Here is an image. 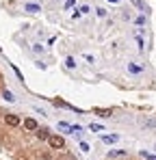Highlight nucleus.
<instances>
[{
    "mask_svg": "<svg viewBox=\"0 0 156 160\" xmlns=\"http://www.w3.org/2000/svg\"><path fill=\"white\" fill-rule=\"evenodd\" d=\"M126 154V149H113V152H108V158H115V156H124Z\"/></svg>",
    "mask_w": 156,
    "mask_h": 160,
    "instance_id": "13",
    "label": "nucleus"
},
{
    "mask_svg": "<svg viewBox=\"0 0 156 160\" xmlns=\"http://www.w3.org/2000/svg\"><path fill=\"white\" fill-rule=\"evenodd\" d=\"M33 50H35V52H44V46H41V43H35Z\"/></svg>",
    "mask_w": 156,
    "mask_h": 160,
    "instance_id": "20",
    "label": "nucleus"
},
{
    "mask_svg": "<svg viewBox=\"0 0 156 160\" xmlns=\"http://www.w3.org/2000/svg\"><path fill=\"white\" fill-rule=\"evenodd\" d=\"M2 98H4L7 102H15V98H13V93H11L9 89H4V91H2Z\"/></svg>",
    "mask_w": 156,
    "mask_h": 160,
    "instance_id": "10",
    "label": "nucleus"
},
{
    "mask_svg": "<svg viewBox=\"0 0 156 160\" xmlns=\"http://www.w3.org/2000/svg\"><path fill=\"white\" fill-rule=\"evenodd\" d=\"M96 11H98V15H100V18H106V9H96Z\"/></svg>",
    "mask_w": 156,
    "mask_h": 160,
    "instance_id": "22",
    "label": "nucleus"
},
{
    "mask_svg": "<svg viewBox=\"0 0 156 160\" xmlns=\"http://www.w3.org/2000/svg\"><path fill=\"white\" fill-rule=\"evenodd\" d=\"M24 9L28 11V13H39V11H41V7H39V4H33V2H26Z\"/></svg>",
    "mask_w": 156,
    "mask_h": 160,
    "instance_id": "6",
    "label": "nucleus"
},
{
    "mask_svg": "<svg viewBox=\"0 0 156 160\" xmlns=\"http://www.w3.org/2000/svg\"><path fill=\"white\" fill-rule=\"evenodd\" d=\"M108 2H113V4H117V2H119V0H108Z\"/></svg>",
    "mask_w": 156,
    "mask_h": 160,
    "instance_id": "23",
    "label": "nucleus"
},
{
    "mask_svg": "<svg viewBox=\"0 0 156 160\" xmlns=\"http://www.w3.org/2000/svg\"><path fill=\"white\" fill-rule=\"evenodd\" d=\"M130 2H132L139 11H145V2H143V0H130Z\"/></svg>",
    "mask_w": 156,
    "mask_h": 160,
    "instance_id": "14",
    "label": "nucleus"
},
{
    "mask_svg": "<svg viewBox=\"0 0 156 160\" xmlns=\"http://www.w3.org/2000/svg\"><path fill=\"white\" fill-rule=\"evenodd\" d=\"M93 112H96V115H100V117H111V115H113V110H111V108H93Z\"/></svg>",
    "mask_w": 156,
    "mask_h": 160,
    "instance_id": "7",
    "label": "nucleus"
},
{
    "mask_svg": "<svg viewBox=\"0 0 156 160\" xmlns=\"http://www.w3.org/2000/svg\"><path fill=\"white\" fill-rule=\"evenodd\" d=\"M24 128H26V130H33V132H35V130L39 128V123H37L33 117H28V119H24Z\"/></svg>",
    "mask_w": 156,
    "mask_h": 160,
    "instance_id": "2",
    "label": "nucleus"
},
{
    "mask_svg": "<svg viewBox=\"0 0 156 160\" xmlns=\"http://www.w3.org/2000/svg\"><path fill=\"white\" fill-rule=\"evenodd\" d=\"M65 65H67L70 69H74V67H76V58H74V56H67V58H65Z\"/></svg>",
    "mask_w": 156,
    "mask_h": 160,
    "instance_id": "12",
    "label": "nucleus"
},
{
    "mask_svg": "<svg viewBox=\"0 0 156 160\" xmlns=\"http://www.w3.org/2000/svg\"><path fill=\"white\" fill-rule=\"evenodd\" d=\"M141 158H145V160H156V154H150V152H141Z\"/></svg>",
    "mask_w": 156,
    "mask_h": 160,
    "instance_id": "17",
    "label": "nucleus"
},
{
    "mask_svg": "<svg viewBox=\"0 0 156 160\" xmlns=\"http://www.w3.org/2000/svg\"><path fill=\"white\" fill-rule=\"evenodd\" d=\"M89 130H91V132H102L104 128L100 126V123H93V121H91V123H89Z\"/></svg>",
    "mask_w": 156,
    "mask_h": 160,
    "instance_id": "15",
    "label": "nucleus"
},
{
    "mask_svg": "<svg viewBox=\"0 0 156 160\" xmlns=\"http://www.w3.org/2000/svg\"><path fill=\"white\" fill-rule=\"evenodd\" d=\"M143 126H145V128H156V119H145Z\"/></svg>",
    "mask_w": 156,
    "mask_h": 160,
    "instance_id": "18",
    "label": "nucleus"
},
{
    "mask_svg": "<svg viewBox=\"0 0 156 160\" xmlns=\"http://www.w3.org/2000/svg\"><path fill=\"white\" fill-rule=\"evenodd\" d=\"M4 121H7V126H20V117L18 115H7Z\"/></svg>",
    "mask_w": 156,
    "mask_h": 160,
    "instance_id": "4",
    "label": "nucleus"
},
{
    "mask_svg": "<svg viewBox=\"0 0 156 160\" xmlns=\"http://www.w3.org/2000/svg\"><path fill=\"white\" fill-rule=\"evenodd\" d=\"M59 130H61V132H72V126L65 123V121H59Z\"/></svg>",
    "mask_w": 156,
    "mask_h": 160,
    "instance_id": "11",
    "label": "nucleus"
},
{
    "mask_svg": "<svg viewBox=\"0 0 156 160\" xmlns=\"http://www.w3.org/2000/svg\"><path fill=\"white\" fill-rule=\"evenodd\" d=\"M35 134H37V138H39V141H48V136H50V132H48L46 128H37Z\"/></svg>",
    "mask_w": 156,
    "mask_h": 160,
    "instance_id": "5",
    "label": "nucleus"
},
{
    "mask_svg": "<svg viewBox=\"0 0 156 160\" xmlns=\"http://www.w3.org/2000/svg\"><path fill=\"white\" fill-rule=\"evenodd\" d=\"M0 52H2V48H0Z\"/></svg>",
    "mask_w": 156,
    "mask_h": 160,
    "instance_id": "24",
    "label": "nucleus"
},
{
    "mask_svg": "<svg viewBox=\"0 0 156 160\" xmlns=\"http://www.w3.org/2000/svg\"><path fill=\"white\" fill-rule=\"evenodd\" d=\"M80 152H89V145H87V143H85V141H82V143H80Z\"/></svg>",
    "mask_w": 156,
    "mask_h": 160,
    "instance_id": "21",
    "label": "nucleus"
},
{
    "mask_svg": "<svg viewBox=\"0 0 156 160\" xmlns=\"http://www.w3.org/2000/svg\"><path fill=\"white\" fill-rule=\"evenodd\" d=\"M134 39H137V46H139V52H143V50H145V41H143V37H141V35L137 32V37H134Z\"/></svg>",
    "mask_w": 156,
    "mask_h": 160,
    "instance_id": "9",
    "label": "nucleus"
},
{
    "mask_svg": "<svg viewBox=\"0 0 156 160\" xmlns=\"http://www.w3.org/2000/svg\"><path fill=\"white\" fill-rule=\"evenodd\" d=\"M128 72H130V74H141V72H143V67H141V65H137V63H128Z\"/></svg>",
    "mask_w": 156,
    "mask_h": 160,
    "instance_id": "8",
    "label": "nucleus"
},
{
    "mask_svg": "<svg viewBox=\"0 0 156 160\" xmlns=\"http://www.w3.org/2000/svg\"><path fill=\"white\" fill-rule=\"evenodd\" d=\"M63 7H65V11H72V9L76 7V0H65V4H63Z\"/></svg>",
    "mask_w": 156,
    "mask_h": 160,
    "instance_id": "16",
    "label": "nucleus"
},
{
    "mask_svg": "<svg viewBox=\"0 0 156 160\" xmlns=\"http://www.w3.org/2000/svg\"><path fill=\"white\" fill-rule=\"evenodd\" d=\"M48 143H50L52 149H63V147H65V141H63V136H59V134H50V136H48Z\"/></svg>",
    "mask_w": 156,
    "mask_h": 160,
    "instance_id": "1",
    "label": "nucleus"
},
{
    "mask_svg": "<svg viewBox=\"0 0 156 160\" xmlns=\"http://www.w3.org/2000/svg\"><path fill=\"white\" fill-rule=\"evenodd\" d=\"M117 141H119L117 134H104L102 136V143H106V145H113V143H117Z\"/></svg>",
    "mask_w": 156,
    "mask_h": 160,
    "instance_id": "3",
    "label": "nucleus"
},
{
    "mask_svg": "<svg viewBox=\"0 0 156 160\" xmlns=\"http://www.w3.org/2000/svg\"><path fill=\"white\" fill-rule=\"evenodd\" d=\"M145 22H148V18H145V15H139V18H137V26H143Z\"/></svg>",
    "mask_w": 156,
    "mask_h": 160,
    "instance_id": "19",
    "label": "nucleus"
}]
</instances>
